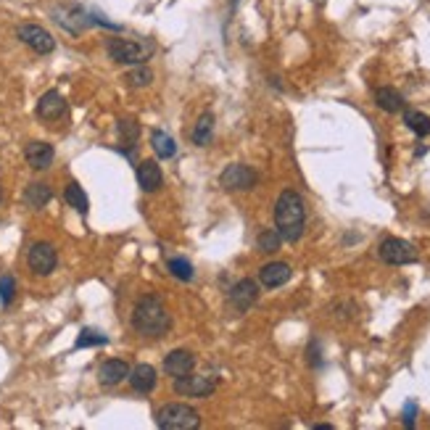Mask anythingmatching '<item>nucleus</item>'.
<instances>
[{"label":"nucleus","instance_id":"nucleus-5","mask_svg":"<svg viewBox=\"0 0 430 430\" xmlns=\"http://www.w3.org/2000/svg\"><path fill=\"white\" fill-rule=\"evenodd\" d=\"M219 185L230 193H243L254 190L259 185V172L248 164H230L225 172L219 174Z\"/></svg>","mask_w":430,"mask_h":430},{"label":"nucleus","instance_id":"nucleus-11","mask_svg":"<svg viewBox=\"0 0 430 430\" xmlns=\"http://www.w3.org/2000/svg\"><path fill=\"white\" fill-rule=\"evenodd\" d=\"M24 159L27 164L37 169V172H45L56 159V151L51 143H45V140H32V143H27V148H24Z\"/></svg>","mask_w":430,"mask_h":430},{"label":"nucleus","instance_id":"nucleus-25","mask_svg":"<svg viewBox=\"0 0 430 430\" xmlns=\"http://www.w3.org/2000/svg\"><path fill=\"white\" fill-rule=\"evenodd\" d=\"M167 269H169V275H172L174 280H183V282H190L193 280V264L188 261V259L183 256H174L167 261Z\"/></svg>","mask_w":430,"mask_h":430},{"label":"nucleus","instance_id":"nucleus-1","mask_svg":"<svg viewBox=\"0 0 430 430\" xmlns=\"http://www.w3.org/2000/svg\"><path fill=\"white\" fill-rule=\"evenodd\" d=\"M304 227H306V204H304L301 193L282 190L278 204H275V230L282 240L296 243V240H301Z\"/></svg>","mask_w":430,"mask_h":430},{"label":"nucleus","instance_id":"nucleus-3","mask_svg":"<svg viewBox=\"0 0 430 430\" xmlns=\"http://www.w3.org/2000/svg\"><path fill=\"white\" fill-rule=\"evenodd\" d=\"M156 425L164 430H195L201 425V415L190 404L172 401L156 412Z\"/></svg>","mask_w":430,"mask_h":430},{"label":"nucleus","instance_id":"nucleus-29","mask_svg":"<svg viewBox=\"0 0 430 430\" xmlns=\"http://www.w3.org/2000/svg\"><path fill=\"white\" fill-rule=\"evenodd\" d=\"M13 296H16V280L11 275H3L0 278V304L8 306L13 301Z\"/></svg>","mask_w":430,"mask_h":430},{"label":"nucleus","instance_id":"nucleus-27","mask_svg":"<svg viewBox=\"0 0 430 430\" xmlns=\"http://www.w3.org/2000/svg\"><path fill=\"white\" fill-rule=\"evenodd\" d=\"M108 338L100 330H93V327H85L82 333L77 335V344L74 348H93V346H106Z\"/></svg>","mask_w":430,"mask_h":430},{"label":"nucleus","instance_id":"nucleus-33","mask_svg":"<svg viewBox=\"0 0 430 430\" xmlns=\"http://www.w3.org/2000/svg\"><path fill=\"white\" fill-rule=\"evenodd\" d=\"M0 201H3V190H0Z\"/></svg>","mask_w":430,"mask_h":430},{"label":"nucleus","instance_id":"nucleus-15","mask_svg":"<svg viewBox=\"0 0 430 430\" xmlns=\"http://www.w3.org/2000/svg\"><path fill=\"white\" fill-rule=\"evenodd\" d=\"M164 372L172 377H180L185 372H193L195 367V354L193 351H188V348H174L169 354L164 356Z\"/></svg>","mask_w":430,"mask_h":430},{"label":"nucleus","instance_id":"nucleus-4","mask_svg":"<svg viewBox=\"0 0 430 430\" xmlns=\"http://www.w3.org/2000/svg\"><path fill=\"white\" fill-rule=\"evenodd\" d=\"M216 388H219V380H216V377L190 375V372L174 377V383H172L174 393H177V396H188V398H206V396H211Z\"/></svg>","mask_w":430,"mask_h":430},{"label":"nucleus","instance_id":"nucleus-22","mask_svg":"<svg viewBox=\"0 0 430 430\" xmlns=\"http://www.w3.org/2000/svg\"><path fill=\"white\" fill-rule=\"evenodd\" d=\"M404 124H407L417 138H428L430 135V117L428 114H422V111L407 108V111H404Z\"/></svg>","mask_w":430,"mask_h":430},{"label":"nucleus","instance_id":"nucleus-32","mask_svg":"<svg viewBox=\"0 0 430 430\" xmlns=\"http://www.w3.org/2000/svg\"><path fill=\"white\" fill-rule=\"evenodd\" d=\"M314 430H333V425H327V422H320V425H314Z\"/></svg>","mask_w":430,"mask_h":430},{"label":"nucleus","instance_id":"nucleus-16","mask_svg":"<svg viewBox=\"0 0 430 430\" xmlns=\"http://www.w3.org/2000/svg\"><path fill=\"white\" fill-rule=\"evenodd\" d=\"M66 114V100L58 90H48L40 100H37V117L43 122H56Z\"/></svg>","mask_w":430,"mask_h":430},{"label":"nucleus","instance_id":"nucleus-10","mask_svg":"<svg viewBox=\"0 0 430 430\" xmlns=\"http://www.w3.org/2000/svg\"><path fill=\"white\" fill-rule=\"evenodd\" d=\"M227 301H230V306H233L235 312H240V314L248 312V309L259 301V285L251 278L237 280L235 285L230 288V293H227Z\"/></svg>","mask_w":430,"mask_h":430},{"label":"nucleus","instance_id":"nucleus-28","mask_svg":"<svg viewBox=\"0 0 430 430\" xmlns=\"http://www.w3.org/2000/svg\"><path fill=\"white\" fill-rule=\"evenodd\" d=\"M127 85L129 87H148L153 82V72L148 69V66H143V64H138L132 72H127Z\"/></svg>","mask_w":430,"mask_h":430},{"label":"nucleus","instance_id":"nucleus-20","mask_svg":"<svg viewBox=\"0 0 430 430\" xmlns=\"http://www.w3.org/2000/svg\"><path fill=\"white\" fill-rule=\"evenodd\" d=\"M375 103L377 108H383L386 114H398L404 108V96L396 87H377L375 90Z\"/></svg>","mask_w":430,"mask_h":430},{"label":"nucleus","instance_id":"nucleus-2","mask_svg":"<svg viewBox=\"0 0 430 430\" xmlns=\"http://www.w3.org/2000/svg\"><path fill=\"white\" fill-rule=\"evenodd\" d=\"M132 330L143 338H164L172 327V317L167 312L162 299L156 296H143L135 309H132Z\"/></svg>","mask_w":430,"mask_h":430},{"label":"nucleus","instance_id":"nucleus-31","mask_svg":"<svg viewBox=\"0 0 430 430\" xmlns=\"http://www.w3.org/2000/svg\"><path fill=\"white\" fill-rule=\"evenodd\" d=\"M306 359H309V367L322 365V348H320V344H317V341H312V344H309V348H306Z\"/></svg>","mask_w":430,"mask_h":430},{"label":"nucleus","instance_id":"nucleus-19","mask_svg":"<svg viewBox=\"0 0 430 430\" xmlns=\"http://www.w3.org/2000/svg\"><path fill=\"white\" fill-rule=\"evenodd\" d=\"M51 198H53V190H51L45 183H30L27 185V190H24V206H27V209H34V211L45 209V206L51 204Z\"/></svg>","mask_w":430,"mask_h":430},{"label":"nucleus","instance_id":"nucleus-24","mask_svg":"<svg viewBox=\"0 0 430 430\" xmlns=\"http://www.w3.org/2000/svg\"><path fill=\"white\" fill-rule=\"evenodd\" d=\"M211 135H214V114H211V111H204L193 129V143L195 145H209Z\"/></svg>","mask_w":430,"mask_h":430},{"label":"nucleus","instance_id":"nucleus-8","mask_svg":"<svg viewBox=\"0 0 430 430\" xmlns=\"http://www.w3.org/2000/svg\"><path fill=\"white\" fill-rule=\"evenodd\" d=\"M27 264L32 269L34 275H40V278H48V275H53L56 267H58V254H56V248L51 243H34L30 248V254H27Z\"/></svg>","mask_w":430,"mask_h":430},{"label":"nucleus","instance_id":"nucleus-17","mask_svg":"<svg viewBox=\"0 0 430 430\" xmlns=\"http://www.w3.org/2000/svg\"><path fill=\"white\" fill-rule=\"evenodd\" d=\"M129 386L135 393H151L156 383H159V375H156V370L151 365H138L129 370Z\"/></svg>","mask_w":430,"mask_h":430},{"label":"nucleus","instance_id":"nucleus-14","mask_svg":"<svg viewBox=\"0 0 430 430\" xmlns=\"http://www.w3.org/2000/svg\"><path fill=\"white\" fill-rule=\"evenodd\" d=\"M291 275H293L291 264H285V261H269V264H264V267L259 269V282L264 288H269V291H275L280 285H285L291 280Z\"/></svg>","mask_w":430,"mask_h":430},{"label":"nucleus","instance_id":"nucleus-6","mask_svg":"<svg viewBox=\"0 0 430 430\" xmlns=\"http://www.w3.org/2000/svg\"><path fill=\"white\" fill-rule=\"evenodd\" d=\"M377 254L386 264H393V267H404V264L417 261V248L404 237H386L377 248Z\"/></svg>","mask_w":430,"mask_h":430},{"label":"nucleus","instance_id":"nucleus-7","mask_svg":"<svg viewBox=\"0 0 430 430\" xmlns=\"http://www.w3.org/2000/svg\"><path fill=\"white\" fill-rule=\"evenodd\" d=\"M16 37H19L27 48H32L34 53H40V56H48L56 51L53 34L48 32L45 27H40V24H32V22L19 24V27H16Z\"/></svg>","mask_w":430,"mask_h":430},{"label":"nucleus","instance_id":"nucleus-9","mask_svg":"<svg viewBox=\"0 0 430 430\" xmlns=\"http://www.w3.org/2000/svg\"><path fill=\"white\" fill-rule=\"evenodd\" d=\"M106 51H108V58L117 61V64L138 66L145 61V51H143V45L132 43V40H124V37H111V40L106 43Z\"/></svg>","mask_w":430,"mask_h":430},{"label":"nucleus","instance_id":"nucleus-30","mask_svg":"<svg viewBox=\"0 0 430 430\" xmlns=\"http://www.w3.org/2000/svg\"><path fill=\"white\" fill-rule=\"evenodd\" d=\"M401 417H404V428H415V422H417V401H412V398H409L407 404H404V415H401Z\"/></svg>","mask_w":430,"mask_h":430},{"label":"nucleus","instance_id":"nucleus-13","mask_svg":"<svg viewBox=\"0 0 430 430\" xmlns=\"http://www.w3.org/2000/svg\"><path fill=\"white\" fill-rule=\"evenodd\" d=\"M129 370H132V367H129L124 359H106L103 365L98 367V383L106 388H114L127 380Z\"/></svg>","mask_w":430,"mask_h":430},{"label":"nucleus","instance_id":"nucleus-18","mask_svg":"<svg viewBox=\"0 0 430 430\" xmlns=\"http://www.w3.org/2000/svg\"><path fill=\"white\" fill-rule=\"evenodd\" d=\"M117 132H119V148H122V153L132 156V151H135V145H138L140 140V124L135 119H119Z\"/></svg>","mask_w":430,"mask_h":430},{"label":"nucleus","instance_id":"nucleus-26","mask_svg":"<svg viewBox=\"0 0 430 430\" xmlns=\"http://www.w3.org/2000/svg\"><path fill=\"white\" fill-rule=\"evenodd\" d=\"M280 246H282V237L278 230H261L256 235V248L261 254H278Z\"/></svg>","mask_w":430,"mask_h":430},{"label":"nucleus","instance_id":"nucleus-21","mask_svg":"<svg viewBox=\"0 0 430 430\" xmlns=\"http://www.w3.org/2000/svg\"><path fill=\"white\" fill-rule=\"evenodd\" d=\"M64 198H66V204L74 209L77 214H87V209H90V198H87L85 193V188L79 183H69L66 185V190H64Z\"/></svg>","mask_w":430,"mask_h":430},{"label":"nucleus","instance_id":"nucleus-23","mask_svg":"<svg viewBox=\"0 0 430 430\" xmlns=\"http://www.w3.org/2000/svg\"><path fill=\"white\" fill-rule=\"evenodd\" d=\"M151 148L156 156H162V159H172L174 153H177V143L172 140V135H167L162 129H156L151 135Z\"/></svg>","mask_w":430,"mask_h":430},{"label":"nucleus","instance_id":"nucleus-12","mask_svg":"<svg viewBox=\"0 0 430 430\" xmlns=\"http://www.w3.org/2000/svg\"><path fill=\"white\" fill-rule=\"evenodd\" d=\"M135 177H138V185L143 193H156L164 185V172L162 167L153 162V159H145V162L138 164L135 169Z\"/></svg>","mask_w":430,"mask_h":430}]
</instances>
